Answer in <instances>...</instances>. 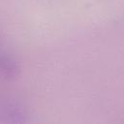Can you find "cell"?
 <instances>
[{"instance_id":"1","label":"cell","mask_w":124,"mask_h":124,"mask_svg":"<svg viewBox=\"0 0 124 124\" xmlns=\"http://www.w3.org/2000/svg\"><path fill=\"white\" fill-rule=\"evenodd\" d=\"M16 62L7 55H0V75L5 78H13L16 75Z\"/></svg>"}]
</instances>
